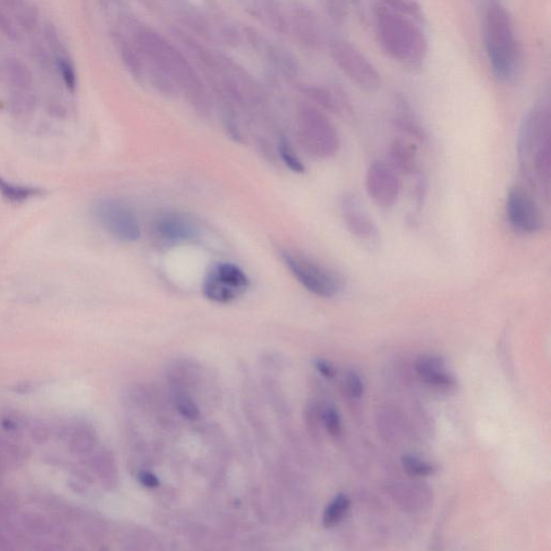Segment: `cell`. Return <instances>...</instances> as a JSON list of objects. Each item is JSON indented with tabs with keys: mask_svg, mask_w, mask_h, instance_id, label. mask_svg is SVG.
<instances>
[{
	"mask_svg": "<svg viewBox=\"0 0 551 551\" xmlns=\"http://www.w3.org/2000/svg\"><path fill=\"white\" fill-rule=\"evenodd\" d=\"M375 35L379 46L393 61L407 68H420L429 44L419 22L377 1L373 8Z\"/></svg>",
	"mask_w": 551,
	"mask_h": 551,
	"instance_id": "cell-1",
	"label": "cell"
},
{
	"mask_svg": "<svg viewBox=\"0 0 551 551\" xmlns=\"http://www.w3.org/2000/svg\"><path fill=\"white\" fill-rule=\"evenodd\" d=\"M550 125L549 104H538L524 118L518 140L522 167L546 196L550 188Z\"/></svg>",
	"mask_w": 551,
	"mask_h": 551,
	"instance_id": "cell-2",
	"label": "cell"
},
{
	"mask_svg": "<svg viewBox=\"0 0 551 551\" xmlns=\"http://www.w3.org/2000/svg\"><path fill=\"white\" fill-rule=\"evenodd\" d=\"M483 35L493 75L499 81H511L519 68V46L511 14L499 1H490L485 9Z\"/></svg>",
	"mask_w": 551,
	"mask_h": 551,
	"instance_id": "cell-3",
	"label": "cell"
},
{
	"mask_svg": "<svg viewBox=\"0 0 551 551\" xmlns=\"http://www.w3.org/2000/svg\"><path fill=\"white\" fill-rule=\"evenodd\" d=\"M282 261L307 291L320 298H333L343 289V281L337 274L321 264L292 250L281 252Z\"/></svg>",
	"mask_w": 551,
	"mask_h": 551,
	"instance_id": "cell-4",
	"label": "cell"
},
{
	"mask_svg": "<svg viewBox=\"0 0 551 551\" xmlns=\"http://www.w3.org/2000/svg\"><path fill=\"white\" fill-rule=\"evenodd\" d=\"M300 141L307 153L319 159L335 157L341 147V139L331 121L315 110H306L301 116Z\"/></svg>",
	"mask_w": 551,
	"mask_h": 551,
	"instance_id": "cell-5",
	"label": "cell"
},
{
	"mask_svg": "<svg viewBox=\"0 0 551 551\" xmlns=\"http://www.w3.org/2000/svg\"><path fill=\"white\" fill-rule=\"evenodd\" d=\"M92 212L98 224L114 238L124 243H135L140 238L138 218L125 202L116 198H100L94 202Z\"/></svg>",
	"mask_w": 551,
	"mask_h": 551,
	"instance_id": "cell-6",
	"label": "cell"
},
{
	"mask_svg": "<svg viewBox=\"0 0 551 551\" xmlns=\"http://www.w3.org/2000/svg\"><path fill=\"white\" fill-rule=\"evenodd\" d=\"M334 59L341 71L358 89L368 93L380 90L382 79L374 63L358 50L353 44L346 40L334 42Z\"/></svg>",
	"mask_w": 551,
	"mask_h": 551,
	"instance_id": "cell-7",
	"label": "cell"
},
{
	"mask_svg": "<svg viewBox=\"0 0 551 551\" xmlns=\"http://www.w3.org/2000/svg\"><path fill=\"white\" fill-rule=\"evenodd\" d=\"M249 286V278L238 266L217 263L205 277L202 293L211 302L229 304L241 296Z\"/></svg>",
	"mask_w": 551,
	"mask_h": 551,
	"instance_id": "cell-8",
	"label": "cell"
},
{
	"mask_svg": "<svg viewBox=\"0 0 551 551\" xmlns=\"http://www.w3.org/2000/svg\"><path fill=\"white\" fill-rule=\"evenodd\" d=\"M508 222L522 234H534L543 226V217L538 202L522 186H513L506 198Z\"/></svg>",
	"mask_w": 551,
	"mask_h": 551,
	"instance_id": "cell-9",
	"label": "cell"
},
{
	"mask_svg": "<svg viewBox=\"0 0 551 551\" xmlns=\"http://www.w3.org/2000/svg\"><path fill=\"white\" fill-rule=\"evenodd\" d=\"M366 192L370 200L381 208H391L401 194V183L396 171L382 162H374L368 167Z\"/></svg>",
	"mask_w": 551,
	"mask_h": 551,
	"instance_id": "cell-10",
	"label": "cell"
},
{
	"mask_svg": "<svg viewBox=\"0 0 551 551\" xmlns=\"http://www.w3.org/2000/svg\"><path fill=\"white\" fill-rule=\"evenodd\" d=\"M341 214L348 231L364 243L378 241L379 229L364 205L354 194H346L341 200Z\"/></svg>",
	"mask_w": 551,
	"mask_h": 551,
	"instance_id": "cell-11",
	"label": "cell"
},
{
	"mask_svg": "<svg viewBox=\"0 0 551 551\" xmlns=\"http://www.w3.org/2000/svg\"><path fill=\"white\" fill-rule=\"evenodd\" d=\"M155 231L162 241L175 243L193 239L198 235V227L183 214L171 212L157 219Z\"/></svg>",
	"mask_w": 551,
	"mask_h": 551,
	"instance_id": "cell-12",
	"label": "cell"
},
{
	"mask_svg": "<svg viewBox=\"0 0 551 551\" xmlns=\"http://www.w3.org/2000/svg\"><path fill=\"white\" fill-rule=\"evenodd\" d=\"M391 167L403 175H415L419 168L416 143L405 137L393 139L389 147Z\"/></svg>",
	"mask_w": 551,
	"mask_h": 551,
	"instance_id": "cell-13",
	"label": "cell"
},
{
	"mask_svg": "<svg viewBox=\"0 0 551 551\" xmlns=\"http://www.w3.org/2000/svg\"><path fill=\"white\" fill-rule=\"evenodd\" d=\"M416 370L422 380L437 388H452L456 385L454 377L446 372L444 362L440 356H420L416 363Z\"/></svg>",
	"mask_w": 551,
	"mask_h": 551,
	"instance_id": "cell-14",
	"label": "cell"
},
{
	"mask_svg": "<svg viewBox=\"0 0 551 551\" xmlns=\"http://www.w3.org/2000/svg\"><path fill=\"white\" fill-rule=\"evenodd\" d=\"M0 75L16 91H26L32 83V73L30 67L16 57H7L0 63Z\"/></svg>",
	"mask_w": 551,
	"mask_h": 551,
	"instance_id": "cell-15",
	"label": "cell"
},
{
	"mask_svg": "<svg viewBox=\"0 0 551 551\" xmlns=\"http://www.w3.org/2000/svg\"><path fill=\"white\" fill-rule=\"evenodd\" d=\"M393 124L399 133L404 135L405 138L413 143H423L427 140V134L423 127L405 106H401V110L395 114Z\"/></svg>",
	"mask_w": 551,
	"mask_h": 551,
	"instance_id": "cell-16",
	"label": "cell"
},
{
	"mask_svg": "<svg viewBox=\"0 0 551 551\" xmlns=\"http://www.w3.org/2000/svg\"><path fill=\"white\" fill-rule=\"evenodd\" d=\"M66 440H68L69 452L75 456H85L95 447V434L87 425H71Z\"/></svg>",
	"mask_w": 551,
	"mask_h": 551,
	"instance_id": "cell-17",
	"label": "cell"
},
{
	"mask_svg": "<svg viewBox=\"0 0 551 551\" xmlns=\"http://www.w3.org/2000/svg\"><path fill=\"white\" fill-rule=\"evenodd\" d=\"M44 194V190L37 186H24L8 181L0 176V195L13 204L26 202L30 198Z\"/></svg>",
	"mask_w": 551,
	"mask_h": 551,
	"instance_id": "cell-18",
	"label": "cell"
},
{
	"mask_svg": "<svg viewBox=\"0 0 551 551\" xmlns=\"http://www.w3.org/2000/svg\"><path fill=\"white\" fill-rule=\"evenodd\" d=\"M28 449L12 440H0V459L6 468H18L28 460Z\"/></svg>",
	"mask_w": 551,
	"mask_h": 551,
	"instance_id": "cell-19",
	"label": "cell"
},
{
	"mask_svg": "<svg viewBox=\"0 0 551 551\" xmlns=\"http://www.w3.org/2000/svg\"><path fill=\"white\" fill-rule=\"evenodd\" d=\"M350 507V499L344 493H339L325 507L323 513V526L329 528L337 526L343 520Z\"/></svg>",
	"mask_w": 551,
	"mask_h": 551,
	"instance_id": "cell-20",
	"label": "cell"
},
{
	"mask_svg": "<svg viewBox=\"0 0 551 551\" xmlns=\"http://www.w3.org/2000/svg\"><path fill=\"white\" fill-rule=\"evenodd\" d=\"M20 523L23 526L26 533L41 538L50 534L51 520L39 513H24L20 517Z\"/></svg>",
	"mask_w": 551,
	"mask_h": 551,
	"instance_id": "cell-21",
	"label": "cell"
},
{
	"mask_svg": "<svg viewBox=\"0 0 551 551\" xmlns=\"http://www.w3.org/2000/svg\"><path fill=\"white\" fill-rule=\"evenodd\" d=\"M54 61L56 71H59L65 87L69 91H75V85H77V75H75L73 63H71L69 57L65 54V52H61L54 55Z\"/></svg>",
	"mask_w": 551,
	"mask_h": 551,
	"instance_id": "cell-22",
	"label": "cell"
},
{
	"mask_svg": "<svg viewBox=\"0 0 551 551\" xmlns=\"http://www.w3.org/2000/svg\"><path fill=\"white\" fill-rule=\"evenodd\" d=\"M91 466L106 485L114 483V465L107 452H98L92 458Z\"/></svg>",
	"mask_w": 551,
	"mask_h": 551,
	"instance_id": "cell-23",
	"label": "cell"
},
{
	"mask_svg": "<svg viewBox=\"0 0 551 551\" xmlns=\"http://www.w3.org/2000/svg\"><path fill=\"white\" fill-rule=\"evenodd\" d=\"M401 464L405 472L415 478L430 476L436 472V468L433 464L421 461L413 454H404L401 458Z\"/></svg>",
	"mask_w": 551,
	"mask_h": 551,
	"instance_id": "cell-24",
	"label": "cell"
},
{
	"mask_svg": "<svg viewBox=\"0 0 551 551\" xmlns=\"http://www.w3.org/2000/svg\"><path fill=\"white\" fill-rule=\"evenodd\" d=\"M14 20L18 23V28L26 32H32L36 30L39 24V14L36 7L28 3L22 9L13 14Z\"/></svg>",
	"mask_w": 551,
	"mask_h": 551,
	"instance_id": "cell-25",
	"label": "cell"
},
{
	"mask_svg": "<svg viewBox=\"0 0 551 551\" xmlns=\"http://www.w3.org/2000/svg\"><path fill=\"white\" fill-rule=\"evenodd\" d=\"M378 1L399 13L413 18L419 23L422 22L423 18H422L421 9L415 0H378Z\"/></svg>",
	"mask_w": 551,
	"mask_h": 551,
	"instance_id": "cell-26",
	"label": "cell"
},
{
	"mask_svg": "<svg viewBox=\"0 0 551 551\" xmlns=\"http://www.w3.org/2000/svg\"><path fill=\"white\" fill-rule=\"evenodd\" d=\"M0 32L12 42H18L20 39V30L14 20L13 16L0 4Z\"/></svg>",
	"mask_w": 551,
	"mask_h": 551,
	"instance_id": "cell-27",
	"label": "cell"
},
{
	"mask_svg": "<svg viewBox=\"0 0 551 551\" xmlns=\"http://www.w3.org/2000/svg\"><path fill=\"white\" fill-rule=\"evenodd\" d=\"M279 155L281 157L282 161L284 162L286 166L290 168L291 171H294L296 174H304L305 166L302 163L298 155H295L293 147H291L290 143L282 139L279 143Z\"/></svg>",
	"mask_w": 551,
	"mask_h": 551,
	"instance_id": "cell-28",
	"label": "cell"
},
{
	"mask_svg": "<svg viewBox=\"0 0 551 551\" xmlns=\"http://www.w3.org/2000/svg\"><path fill=\"white\" fill-rule=\"evenodd\" d=\"M174 399H175L176 408L184 418L190 421H196L200 418V409L190 396L184 393H177L174 396Z\"/></svg>",
	"mask_w": 551,
	"mask_h": 551,
	"instance_id": "cell-29",
	"label": "cell"
},
{
	"mask_svg": "<svg viewBox=\"0 0 551 551\" xmlns=\"http://www.w3.org/2000/svg\"><path fill=\"white\" fill-rule=\"evenodd\" d=\"M28 427H30V436L32 442L42 444L50 440L52 430L47 422L42 421V420H34L30 422Z\"/></svg>",
	"mask_w": 551,
	"mask_h": 551,
	"instance_id": "cell-30",
	"label": "cell"
},
{
	"mask_svg": "<svg viewBox=\"0 0 551 551\" xmlns=\"http://www.w3.org/2000/svg\"><path fill=\"white\" fill-rule=\"evenodd\" d=\"M323 420H325V428H327L329 435L335 438L339 437L341 434V422L337 411L332 407L325 409L323 413Z\"/></svg>",
	"mask_w": 551,
	"mask_h": 551,
	"instance_id": "cell-31",
	"label": "cell"
},
{
	"mask_svg": "<svg viewBox=\"0 0 551 551\" xmlns=\"http://www.w3.org/2000/svg\"><path fill=\"white\" fill-rule=\"evenodd\" d=\"M346 387H347L350 396L354 397V399H360L363 395V380L356 372L348 373L347 377H346Z\"/></svg>",
	"mask_w": 551,
	"mask_h": 551,
	"instance_id": "cell-32",
	"label": "cell"
},
{
	"mask_svg": "<svg viewBox=\"0 0 551 551\" xmlns=\"http://www.w3.org/2000/svg\"><path fill=\"white\" fill-rule=\"evenodd\" d=\"M18 508V499L12 495H4L0 497V520H6L16 513Z\"/></svg>",
	"mask_w": 551,
	"mask_h": 551,
	"instance_id": "cell-33",
	"label": "cell"
},
{
	"mask_svg": "<svg viewBox=\"0 0 551 551\" xmlns=\"http://www.w3.org/2000/svg\"><path fill=\"white\" fill-rule=\"evenodd\" d=\"M50 535L59 544H66L71 540V531L61 521H51Z\"/></svg>",
	"mask_w": 551,
	"mask_h": 551,
	"instance_id": "cell-34",
	"label": "cell"
},
{
	"mask_svg": "<svg viewBox=\"0 0 551 551\" xmlns=\"http://www.w3.org/2000/svg\"><path fill=\"white\" fill-rule=\"evenodd\" d=\"M23 423L24 420L22 419V418L18 417V416L12 415V413L6 416V417L4 418L3 421H1L4 430H5L6 432H8V433L11 434L18 433Z\"/></svg>",
	"mask_w": 551,
	"mask_h": 551,
	"instance_id": "cell-35",
	"label": "cell"
},
{
	"mask_svg": "<svg viewBox=\"0 0 551 551\" xmlns=\"http://www.w3.org/2000/svg\"><path fill=\"white\" fill-rule=\"evenodd\" d=\"M138 480L145 488L155 489L159 485V479L149 471H141L138 474Z\"/></svg>",
	"mask_w": 551,
	"mask_h": 551,
	"instance_id": "cell-36",
	"label": "cell"
},
{
	"mask_svg": "<svg viewBox=\"0 0 551 551\" xmlns=\"http://www.w3.org/2000/svg\"><path fill=\"white\" fill-rule=\"evenodd\" d=\"M315 368H317V370H319V373H320L323 377H325V378L333 379L334 377H335V370H334L333 366H332L329 362L325 361V360H317V361L315 362Z\"/></svg>",
	"mask_w": 551,
	"mask_h": 551,
	"instance_id": "cell-37",
	"label": "cell"
},
{
	"mask_svg": "<svg viewBox=\"0 0 551 551\" xmlns=\"http://www.w3.org/2000/svg\"><path fill=\"white\" fill-rule=\"evenodd\" d=\"M28 0H0V4L13 16L28 4Z\"/></svg>",
	"mask_w": 551,
	"mask_h": 551,
	"instance_id": "cell-38",
	"label": "cell"
},
{
	"mask_svg": "<svg viewBox=\"0 0 551 551\" xmlns=\"http://www.w3.org/2000/svg\"><path fill=\"white\" fill-rule=\"evenodd\" d=\"M37 387H38L37 382L28 381V382H20V384L16 385V386L14 387L13 390L16 391V392L20 393V394H28V393L36 390Z\"/></svg>",
	"mask_w": 551,
	"mask_h": 551,
	"instance_id": "cell-39",
	"label": "cell"
},
{
	"mask_svg": "<svg viewBox=\"0 0 551 551\" xmlns=\"http://www.w3.org/2000/svg\"><path fill=\"white\" fill-rule=\"evenodd\" d=\"M188 1H190V3L195 6H200L204 3V0H188Z\"/></svg>",
	"mask_w": 551,
	"mask_h": 551,
	"instance_id": "cell-40",
	"label": "cell"
}]
</instances>
